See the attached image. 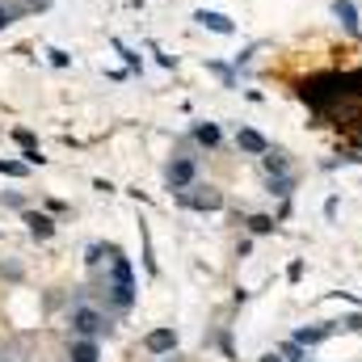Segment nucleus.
<instances>
[{"label":"nucleus","instance_id":"f257e3e1","mask_svg":"<svg viewBox=\"0 0 362 362\" xmlns=\"http://www.w3.org/2000/svg\"><path fill=\"white\" fill-rule=\"evenodd\" d=\"M358 89H362V72H320V76H308V81H303L299 97L308 101V110H312L316 118H325V114H333L341 101H350Z\"/></svg>","mask_w":362,"mask_h":362},{"label":"nucleus","instance_id":"f03ea898","mask_svg":"<svg viewBox=\"0 0 362 362\" xmlns=\"http://www.w3.org/2000/svg\"><path fill=\"white\" fill-rule=\"evenodd\" d=\"M110 274H114V286H110L114 303H118V308H131V303H135V278H131V262H127L118 249H110Z\"/></svg>","mask_w":362,"mask_h":362},{"label":"nucleus","instance_id":"7ed1b4c3","mask_svg":"<svg viewBox=\"0 0 362 362\" xmlns=\"http://www.w3.org/2000/svg\"><path fill=\"white\" fill-rule=\"evenodd\" d=\"M72 329H76L81 337H97V333H105L110 325H105L101 312H93V308H85V303H76V308H72Z\"/></svg>","mask_w":362,"mask_h":362},{"label":"nucleus","instance_id":"20e7f679","mask_svg":"<svg viewBox=\"0 0 362 362\" xmlns=\"http://www.w3.org/2000/svg\"><path fill=\"white\" fill-rule=\"evenodd\" d=\"M194 177H198V165H194L189 156H177V160L169 165V185H173V189H189Z\"/></svg>","mask_w":362,"mask_h":362},{"label":"nucleus","instance_id":"39448f33","mask_svg":"<svg viewBox=\"0 0 362 362\" xmlns=\"http://www.w3.org/2000/svg\"><path fill=\"white\" fill-rule=\"evenodd\" d=\"M236 148H240V152H249V156H266V152H270L266 135H257L253 127H240V131H236Z\"/></svg>","mask_w":362,"mask_h":362},{"label":"nucleus","instance_id":"423d86ee","mask_svg":"<svg viewBox=\"0 0 362 362\" xmlns=\"http://www.w3.org/2000/svg\"><path fill=\"white\" fill-rule=\"evenodd\" d=\"M333 17H337V21H341V25H346V30H350L354 38H358V34H362V21H358V4H354V0H333Z\"/></svg>","mask_w":362,"mask_h":362},{"label":"nucleus","instance_id":"0eeeda50","mask_svg":"<svg viewBox=\"0 0 362 362\" xmlns=\"http://www.w3.org/2000/svg\"><path fill=\"white\" fill-rule=\"evenodd\" d=\"M181 202L194 206V211H219V206H223V198H219L211 185H206V194H185V189H181Z\"/></svg>","mask_w":362,"mask_h":362},{"label":"nucleus","instance_id":"6e6552de","mask_svg":"<svg viewBox=\"0 0 362 362\" xmlns=\"http://www.w3.org/2000/svg\"><path fill=\"white\" fill-rule=\"evenodd\" d=\"M144 346H148L152 354H165V350H173V346H177V333H173V329H152Z\"/></svg>","mask_w":362,"mask_h":362},{"label":"nucleus","instance_id":"1a4fd4ad","mask_svg":"<svg viewBox=\"0 0 362 362\" xmlns=\"http://www.w3.org/2000/svg\"><path fill=\"white\" fill-rule=\"evenodd\" d=\"M198 21H202L206 30H215V34H232V30H236L223 13H211V8H202V13H198Z\"/></svg>","mask_w":362,"mask_h":362},{"label":"nucleus","instance_id":"9d476101","mask_svg":"<svg viewBox=\"0 0 362 362\" xmlns=\"http://www.w3.org/2000/svg\"><path fill=\"white\" fill-rule=\"evenodd\" d=\"M25 223H30V232H34L38 240H47V236L55 232V223H51L47 215H38V211H25Z\"/></svg>","mask_w":362,"mask_h":362},{"label":"nucleus","instance_id":"9b49d317","mask_svg":"<svg viewBox=\"0 0 362 362\" xmlns=\"http://www.w3.org/2000/svg\"><path fill=\"white\" fill-rule=\"evenodd\" d=\"M101 354H97V341L93 337H85V341H76L72 346V362H97Z\"/></svg>","mask_w":362,"mask_h":362},{"label":"nucleus","instance_id":"f8f14e48","mask_svg":"<svg viewBox=\"0 0 362 362\" xmlns=\"http://www.w3.org/2000/svg\"><path fill=\"white\" fill-rule=\"evenodd\" d=\"M194 139L206 144V148H215V144H219V127H215V122H202V127H194Z\"/></svg>","mask_w":362,"mask_h":362},{"label":"nucleus","instance_id":"ddd939ff","mask_svg":"<svg viewBox=\"0 0 362 362\" xmlns=\"http://www.w3.org/2000/svg\"><path fill=\"white\" fill-rule=\"evenodd\" d=\"M266 169H270V177H274V173H286V160H282V152H274V156L266 152Z\"/></svg>","mask_w":362,"mask_h":362},{"label":"nucleus","instance_id":"4468645a","mask_svg":"<svg viewBox=\"0 0 362 362\" xmlns=\"http://www.w3.org/2000/svg\"><path fill=\"white\" fill-rule=\"evenodd\" d=\"M0 173H8V177H25V165H17V160H0Z\"/></svg>","mask_w":362,"mask_h":362},{"label":"nucleus","instance_id":"2eb2a0df","mask_svg":"<svg viewBox=\"0 0 362 362\" xmlns=\"http://www.w3.org/2000/svg\"><path fill=\"white\" fill-rule=\"evenodd\" d=\"M249 223H253V232H274V219H270V215H253Z\"/></svg>","mask_w":362,"mask_h":362},{"label":"nucleus","instance_id":"dca6fc26","mask_svg":"<svg viewBox=\"0 0 362 362\" xmlns=\"http://www.w3.org/2000/svg\"><path fill=\"white\" fill-rule=\"evenodd\" d=\"M270 194H282V198H286V194H291V177L282 173L278 181H270Z\"/></svg>","mask_w":362,"mask_h":362},{"label":"nucleus","instance_id":"f3484780","mask_svg":"<svg viewBox=\"0 0 362 362\" xmlns=\"http://www.w3.org/2000/svg\"><path fill=\"white\" fill-rule=\"evenodd\" d=\"M13 139H17V144H25V148H34V135H30V131H13Z\"/></svg>","mask_w":362,"mask_h":362},{"label":"nucleus","instance_id":"a211bd4d","mask_svg":"<svg viewBox=\"0 0 362 362\" xmlns=\"http://www.w3.org/2000/svg\"><path fill=\"white\" fill-rule=\"evenodd\" d=\"M8 21H13V13H8V8H0V30H4Z\"/></svg>","mask_w":362,"mask_h":362},{"label":"nucleus","instance_id":"6ab92c4d","mask_svg":"<svg viewBox=\"0 0 362 362\" xmlns=\"http://www.w3.org/2000/svg\"><path fill=\"white\" fill-rule=\"evenodd\" d=\"M262 362H282V358H274V354H270V358H262Z\"/></svg>","mask_w":362,"mask_h":362}]
</instances>
